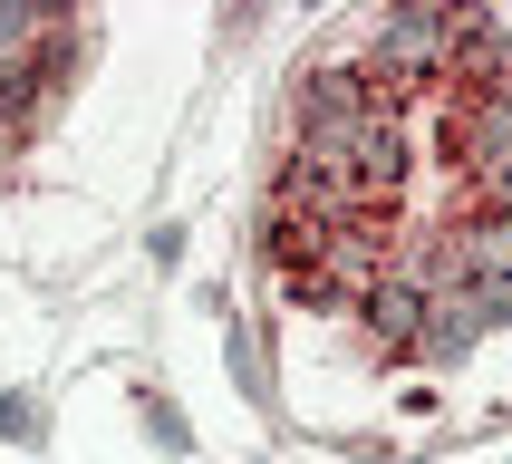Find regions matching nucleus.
Returning a JSON list of instances; mask_svg holds the SVG:
<instances>
[{
  "label": "nucleus",
  "mask_w": 512,
  "mask_h": 464,
  "mask_svg": "<svg viewBox=\"0 0 512 464\" xmlns=\"http://www.w3.org/2000/svg\"><path fill=\"white\" fill-rule=\"evenodd\" d=\"M397 271V232H387V213H358V223L319 232V252L290 271V290L310 300V310H368V290Z\"/></svg>",
  "instance_id": "obj_1"
},
{
  "label": "nucleus",
  "mask_w": 512,
  "mask_h": 464,
  "mask_svg": "<svg viewBox=\"0 0 512 464\" xmlns=\"http://www.w3.org/2000/svg\"><path fill=\"white\" fill-rule=\"evenodd\" d=\"M455 39H464V20H455V10H426V0H416V10H397V20L377 29L368 78L406 107V97H416L426 78H445V68H455Z\"/></svg>",
  "instance_id": "obj_2"
},
{
  "label": "nucleus",
  "mask_w": 512,
  "mask_h": 464,
  "mask_svg": "<svg viewBox=\"0 0 512 464\" xmlns=\"http://www.w3.org/2000/svg\"><path fill=\"white\" fill-rule=\"evenodd\" d=\"M387 116H397V97L368 78V58L358 68L329 58V68L300 78V136H348V126H387Z\"/></svg>",
  "instance_id": "obj_3"
},
{
  "label": "nucleus",
  "mask_w": 512,
  "mask_h": 464,
  "mask_svg": "<svg viewBox=\"0 0 512 464\" xmlns=\"http://www.w3.org/2000/svg\"><path fill=\"white\" fill-rule=\"evenodd\" d=\"M445 155H455L474 184L512 174V87H464L445 107Z\"/></svg>",
  "instance_id": "obj_4"
},
{
  "label": "nucleus",
  "mask_w": 512,
  "mask_h": 464,
  "mask_svg": "<svg viewBox=\"0 0 512 464\" xmlns=\"http://www.w3.org/2000/svg\"><path fill=\"white\" fill-rule=\"evenodd\" d=\"M406 165H416V145H406V116L397 126H377L358 155H348V184H358V213H387L406 194Z\"/></svg>",
  "instance_id": "obj_5"
},
{
  "label": "nucleus",
  "mask_w": 512,
  "mask_h": 464,
  "mask_svg": "<svg viewBox=\"0 0 512 464\" xmlns=\"http://www.w3.org/2000/svg\"><path fill=\"white\" fill-rule=\"evenodd\" d=\"M426 310H435V290H416V281H397V271H387V281L368 290V339L387 348V358H416V339H426Z\"/></svg>",
  "instance_id": "obj_6"
},
{
  "label": "nucleus",
  "mask_w": 512,
  "mask_h": 464,
  "mask_svg": "<svg viewBox=\"0 0 512 464\" xmlns=\"http://www.w3.org/2000/svg\"><path fill=\"white\" fill-rule=\"evenodd\" d=\"M455 252H464V281H512V213L474 203L455 223Z\"/></svg>",
  "instance_id": "obj_7"
},
{
  "label": "nucleus",
  "mask_w": 512,
  "mask_h": 464,
  "mask_svg": "<svg viewBox=\"0 0 512 464\" xmlns=\"http://www.w3.org/2000/svg\"><path fill=\"white\" fill-rule=\"evenodd\" d=\"M474 339H484V319H474V300H464V290H445V300L426 310V339H416V358H435V368H455V358H464Z\"/></svg>",
  "instance_id": "obj_8"
},
{
  "label": "nucleus",
  "mask_w": 512,
  "mask_h": 464,
  "mask_svg": "<svg viewBox=\"0 0 512 464\" xmlns=\"http://www.w3.org/2000/svg\"><path fill=\"white\" fill-rule=\"evenodd\" d=\"M0 435H10V445H39V406H29V397H0Z\"/></svg>",
  "instance_id": "obj_9"
},
{
  "label": "nucleus",
  "mask_w": 512,
  "mask_h": 464,
  "mask_svg": "<svg viewBox=\"0 0 512 464\" xmlns=\"http://www.w3.org/2000/svg\"><path fill=\"white\" fill-rule=\"evenodd\" d=\"M484 203H493V213H512V174H493V184H484Z\"/></svg>",
  "instance_id": "obj_10"
},
{
  "label": "nucleus",
  "mask_w": 512,
  "mask_h": 464,
  "mask_svg": "<svg viewBox=\"0 0 512 464\" xmlns=\"http://www.w3.org/2000/svg\"><path fill=\"white\" fill-rule=\"evenodd\" d=\"M503 87H512V29H503Z\"/></svg>",
  "instance_id": "obj_11"
},
{
  "label": "nucleus",
  "mask_w": 512,
  "mask_h": 464,
  "mask_svg": "<svg viewBox=\"0 0 512 464\" xmlns=\"http://www.w3.org/2000/svg\"><path fill=\"white\" fill-rule=\"evenodd\" d=\"M10 136H20V126H10V116H0V145H10Z\"/></svg>",
  "instance_id": "obj_12"
}]
</instances>
